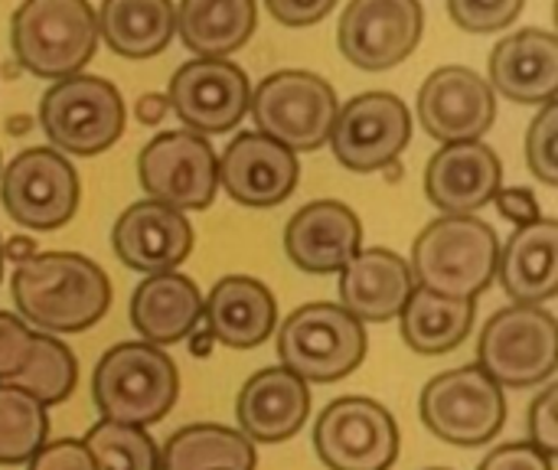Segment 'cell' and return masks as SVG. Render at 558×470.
<instances>
[{
	"instance_id": "6da1fadb",
	"label": "cell",
	"mask_w": 558,
	"mask_h": 470,
	"mask_svg": "<svg viewBox=\"0 0 558 470\" xmlns=\"http://www.w3.org/2000/svg\"><path fill=\"white\" fill-rule=\"evenodd\" d=\"M16 317L46 334H82L111 308V281L101 265L75 252H36L10 278Z\"/></svg>"
},
{
	"instance_id": "7a4b0ae2",
	"label": "cell",
	"mask_w": 558,
	"mask_h": 470,
	"mask_svg": "<svg viewBox=\"0 0 558 470\" xmlns=\"http://www.w3.org/2000/svg\"><path fill=\"white\" fill-rule=\"evenodd\" d=\"M500 239L477 216H441L412 245V278L445 298L477 301L497 278Z\"/></svg>"
},
{
	"instance_id": "3957f363",
	"label": "cell",
	"mask_w": 558,
	"mask_h": 470,
	"mask_svg": "<svg viewBox=\"0 0 558 470\" xmlns=\"http://www.w3.org/2000/svg\"><path fill=\"white\" fill-rule=\"evenodd\" d=\"M177 363L144 340L111 347L92 373V399L105 422L147 429L177 406Z\"/></svg>"
},
{
	"instance_id": "277c9868",
	"label": "cell",
	"mask_w": 558,
	"mask_h": 470,
	"mask_svg": "<svg viewBox=\"0 0 558 470\" xmlns=\"http://www.w3.org/2000/svg\"><path fill=\"white\" fill-rule=\"evenodd\" d=\"M16 65L36 79H69L98 49V20L88 0H23L10 20Z\"/></svg>"
},
{
	"instance_id": "5b68a950",
	"label": "cell",
	"mask_w": 558,
	"mask_h": 470,
	"mask_svg": "<svg viewBox=\"0 0 558 470\" xmlns=\"http://www.w3.org/2000/svg\"><path fill=\"white\" fill-rule=\"evenodd\" d=\"M278 360L304 383H340L366 360V327L340 304H304L278 330Z\"/></svg>"
},
{
	"instance_id": "8992f818",
	"label": "cell",
	"mask_w": 558,
	"mask_h": 470,
	"mask_svg": "<svg viewBox=\"0 0 558 470\" xmlns=\"http://www.w3.org/2000/svg\"><path fill=\"white\" fill-rule=\"evenodd\" d=\"M477 366L500 389H533L556 376L558 324L546 308H500L481 330Z\"/></svg>"
},
{
	"instance_id": "52a82bcc",
	"label": "cell",
	"mask_w": 558,
	"mask_h": 470,
	"mask_svg": "<svg viewBox=\"0 0 558 470\" xmlns=\"http://www.w3.org/2000/svg\"><path fill=\"white\" fill-rule=\"evenodd\" d=\"M39 128L52 150L72 157H95L108 150L124 131V101L114 82L75 72L52 82L39 101Z\"/></svg>"
},
{
	"instance_id": "ba28073f",
	"label": "cell",
	"mask_w": 558,
	"mask_h": 470,
	"mask_svg": "<svg viewBox=\"0 0 558 470\" xmlns=\"http://www.w3.org/2000/svg\"><path fill=\"white\" fill-rule=\"evenodd\" d=\"M425 429L454 448L490 445L507 422V389L481 366H458L435 376L418 399Z\"/></svg>"
},
{
	"instance_id": "9c48e42d",
	"label": "cell",
	"mask_w": 558,
	"mask_h": 470,
	"mask_svg": "<svg viewBox=\"0 0 558 470\" xmlns=\"http://www.w3.org/2000/svg\"><path fill=\"white\" fill-rule=\"evenodd\" d=\"M337 108L340 101L333 85L304 69H284L268 75L255 88L248 105L258 134L284 144L294 154H307L327 144Z\"/></svg>"
},
{
	"instance_id": "30bf717a",
	"label": "cell",
	"mask_w": 558,
	"mask_h": 470,
	"mask_svg": "<svg viewBox=\"0 0 558 470\" xmlns=\"http://www.w3.org/2000/svg\"><path fill=\"white\" fill-rule=\"evenodd\" d=\"M82 200V183L72 160L52 147L20 150L0 170V203L13 222L33 232L62 229Z\"/></svg>"
},
{
	"instance_id": "8fae6325",
	"label": "cell",
	"mask_w": 558,
	"mask_h": 470,
	"mask_svg": "<svg viewBox=\"0 0 558 470\" xmlns=\"http://www.w3.org/2000/svg\"><path fill=\"white\" fill-rule=\"evenodd\" d=\"M399 445L392 412L366 396L330 402L314 425V451L327 470H389Z\"/></svg>"
},
{
	"instance_id": "7c38bea8",
	"label": "cell",
	"mask_w": 558,
	"mask_h": 470,
	"mask_svg": "<svg viewBox=\"0 0 558 470\" xmlns=\"http://www.w3.org/2000/svg\"><path fill=\"white\" fill-rule=\"evenodd\" d=\"M412 141L409 105L392 92H363L337 108L330 128V150L340 167L353 173L386 170Z\"/></svg>"
},
{
	"instance_id": "4fadbf2b",
	"label": "cell",
	"mask_w": 558,
	"mask_h": 470,
	"mask_svg": "<svg viewBox=\"0 0 558 470\" xmlns=\"http://www.w3.org/2000/svg\"><path fill=\"white\" fill-rule=\"evenodd\" d=\"M137 180L170 209H206L219 190V157L203 134L163 131L137 157Z\"/></svg>"
},
{
	"instance_id": "5bb4252c",
	"label": "cell",
	"mask_w": 558,
	"mask_h": 470,
	"mask_svg": "<svg viewBox=\"0 0 558 470\" xmlns=\"http://www.w3.org/2000/svg\"><path fill=\"white\" fill-rule=\"evenodd\" d=\"M422 29V0H350L340 16L337 43L350 65L386 72L415 52Z\"/></svg>"
},
{
	"instance_id": "9a60e30c",
	"label": "cell",
	"mask_w": 558,
	"mask_h": 470,
	"mask_svg": "<svg viewBox=\"0 0 558 470\" xmlns=\"http://www.w3.org/2000/svg\"><path fill=\"white\" fill-rule=\"evenodd\" d=\"M167 101L186 131L203 137L226 134L245 118L252 105V85L245 69L229 59H190L173 72Z\"/></svg>"
},
{
	"instance_id": "2e32d148",
	"label": "cell",
	"mask_w": 558,
	"mask_h": 470,
	"mask_svg": "<svg viewBox=\"0 0 558 470\" xmlns=\"http://www.w3.org/2000/svg\"><path fill=\"white\" fill-rule=\"evenodd\" d=\"M497 118V95L481 72L441 65L418 88V121L441 144L481 141Z\"/></svg>"
},
{
	"instance_id": "e0dca14e",
	"label": "cell",
	"mask_w": 558,
	"mask_h": 470,
	"mask_svg": "<svg viewBox=\"0 0 558 470\" xmlns=\"http://www.w3.org/2000/svg\"><path fill=\"white\" fill-rule=\"evenodd\" d=\"M301 180V160L284 144L242 131L219 157V186L248 209L281 206Z\"/></svg>"
},
{
	"instance_id": "ac0fdd59",
	"label": "cell",
	"mask_w": 558,
	"mask_h": 470,
	"mask_svg": "<svg viewBox=\"0 0 558 470\" xmlns=\"http://www.w3.org/2000/svg\"><path fill=\"white\" fill-rule=\"evenodd\" d=\"M193 245L196 236L186 213L170 209L157 200L131 203L111 229V249L118 262L141 275L177 272L190 258Z\"/></svg>"
},
{
	"instance_id": "d6986e66",
	"label": "cell",
	"mask_w": 558,
	"mask_h": 470,
	"mask_svg": "<svg viewBox=\"0 0 558 470\" xmlns=\"http://www.w3.org/2000/svg\"><path fill=\"white\" fill-rule=\"evenodd\" d=\"M504 190V164L484 141L441 144L425 167V196L441 216H474Z\"/></svg>"
},
{
	"instance_id": "ffe728a7",
	"label": "cell",
	"mask_w": 558,
	"mask_h": 470,
	"mask_svg": "<svg viewBox=\"0 0 558 470\" xmlns=\"http://www.w3.org/2000/svg\"><path fill=\"white\" fill-rule=\"evenodd\" d=\"M311 415V389L284 366L258 370L235 399L239 432L252 445H281L294 438Z\"/></svg>"
},
{
	"instance_id": "44dd1931",
	"label": "cell",
	"mask_w": 558,
	"mask_h": 470,
	"mask_svg": "<svg viewBox=\"0 0 558 470\" xmlns=\"http://www.w3.org/2000/svg\"><path fill=\"white\" fill-rule=\"evenodd\" d=\"M360 249V216L340 200H317L301 206L284 229V252L307 275L340 272Z\"/></svg>"
},
{
	"instance_id": "7402d4cb",
	"label": "cell",
	"mask_w": 558,
	"mask_h": 470,
	"mask_svg": "<svg viewBox=\"0 0 558 470\" xmlns=\"http://www.w3.org/2000/svg\"><path fill=\"white\" fill-rule=\"evenodd\" d=\"M490 88L513 105H546L558 92V39L549 29H517L490 52Z\"/></svg>"
},
{
	"instance_id": "603a6c76",
	"label": "cell",
	"mask_w": 558,
	"mask_h": 470,
	"mask_svg": "<svg viewBox=\"0 0 558 470\" xmlns=\"http://www.w3.org/2000/svg\"><path fill=\"white\" fill-rule=\"evenodd\" d=\"M203 321L213 344L252 350L271 340L278 327V301L258 278L229 275L213 285L209 298H203Z\"/></svg>"
},
{
	"instance_id": "cb8c5ba5",
	"label": "cell",
	"mask_w": 558,
	"mask_h": 470,
	"mask_svg": "<svg viewBox=\"0 0 558 470\" xmlns=\"http://www.w3.org/2000/svg\"><path fill=\"white\" fill-rule=\"evenodd\" d=\"M415 291L412 268L392 249H360L340 268V308L360 324H386Z\"/></svg>"
},
{
	"instance_id": "d4e9b609",
	"label": "cell",
	"mask_w": 558,
	"mask_h": 470,
	"mask_svg": "<svg viewBox=\"0 0 558 470\" xmlns=\"http://www.w3.org/2000/svg\"><path fill=\"white\" fill-rule=\"evenodd\" d=\"M131 324L150 347H173L203 324V294L180 272L147 275L131 294Z\"/></svg>"
},
{
	"instance_id": "484cf974",
	"label": "cell",
	"mask_w": 558,
	"mask_h": 470,
	"mask_svg": "<svg viewBox=\"0 0 558 470\" xmlns=\"http://www.w3.org/2000/svg\"><path fill=\"white\" fill-rule=\"evenodd\" d=\"M500 288L517 304L543 308L558 294V222L536 219L520 226L497 255Z\"/></svg>"
},
{
	"instance_id": "4316f807",
	"label": "cell",
	"mask_w": 558,
	"mask_h": 470,
	"mask_svg": "<svg viewBox=\"0 0 558 470\" xmlns=\"http://www.w3.org/2000/svg\"><path fill=\"white\" fill-rule=\"evenodd\" d=\"M177 33L199 59H226L255 33V0H180Z\"/></svg>"
},
{
	"instance_id": "83f0119b",
	"label": "cell",
	"mask_w": 558,
	"mask_h": 470,
	"mask_svg": "<svg viewBox=\"0 0 558 470\" xmlns=\"http://www.w3.org/2000/svg\"><path fill=\"white\" fill-rule=\"evenodd\" d=\"M95 20L98 36L124 59H150L163 52L177 33L173 0H101Z\"/></svg>"
},
{
	"instance_id": "f1b7e54d",
	"label": "cell",
	"mask_w": 558,
	"mask_h": 470,
	"mask_svg": "<svg viewBox=\"0 0 558 470\" xmlns=\"http://www.w3.org/2000/svg\"><path fill=\"white\" fill-rule=\"evenodd\" d=\"M474 301H461V298H445L435 294L428 288H418L409 294L402 314H399V327H402V340L422 353V357H441L458 350L471 327H474Z\"/></svg>"
},
{
	"instance_id": "f546056e",
	"label": "cell",
	"mask_w": 558,
	"mask_h": 470,
	"mask_svg": "<svg viewBox=\"0 0 558 470\" xmlns=\"http://www.w3.org/2000/svg\"><path fill=\"white\" fill-rule=\"evenodd\" d=\"M255 445L226 425H186L160 448V470H255Z\"/></svg>"
},
{
	"instance_id": "4dcf8cb0",
	"label": "cell",
	"mask_w": 558,
	"mask_h": 470,
	"mask_svg": "<svg viewBox=\"0 0 558 470\" xmlns=\"http://www.w3.org/2000/svg\"><path fill=\"white\" fill-rule=\"evenodd\" d=\"M75 383H78L75 353L52 334H33L29 353L16 370V376L10 379V386L29 393L46 409L65 402L75 393Z\"/></svg>"
},
{
	"instance_id": "1f68e13d",
	"label": "cell",
	"mask_w": 558,
	"mask_h": 470,
	"mask_svg": "<svg viewBox=\"0 0 558 470\" xmlns=\"http://www.w3.org/2000/svg\"><path fill=\"white\" fill-rule=\"evenodd\" d=\"M46 406L10 383H0V465H26L46 445Z\"/></svg>"
},
{
	"instance_id": "d6a6232c",
	"label": "cell",
	"mask_w": 558,
	"mask_h": 470,
	"mask_svg": "<svg viewBox=\"0 0 558 470\" xmlns=\"http://www.w3.org/2000/svg\"><path fill=\"white\" fill-rule=\"evenodd\" d=\"M95 470H160V448L157 442L137 429L121 422H98L82 438Z\"/></svg>"
},
{
	"instance_id": "836d02e7",
	"label": "cell",
	"mask_w": 558,
	"mask_h": 470,
	"mask_svg": "<svg viewBox=\"0 0 558 470\" xmlns=\"http://www.w3.org/2000/svg\"><path fill=\"white\" fill-rule=\"evenodd\" d=\"M526 167L543 186H558V105L556 98L539 105L526 131Z\"/></svg>"
},
{
	"instance_id": "e575fe53",
	"label": "cell",
	"mask_w": 558,
	"mask_h": 470,
	"mask_svg": "<svg viewBox=\"0 0 558 470\" xmlns=\"http://www.w3.org/2000/svg\"><path fill=\"white\" fill-rule=\"evenodd\" d=\"M523 3L526 0H448V13L464 33H497L520 16Z\"/></svg>"
},
{
	"instance_id": "d590c367",
	"label": "cell",
	"mask_w": 558,
	"mask_h": 470,
	"mask_svg": "<svg viewBox=\"0 0 558 470\" xmlns=\"http://www.w3.org/2000/svg\"><path fill=\"white\" fill-rule=\"evenodd\" d=\"M33 334L36 330L23 317L0 311V383H10L16 376V370L23 366V360L29 353Z\"/></svg>"
},
{
	"instance_id": "8d00e7d4",
	"label": "cell",
	"mask_w": 558,
	"mask_h": 470,
	"mask_svg": "<svg viewBox=\"0 0 558 470\" xmlns=\"http://www.w3.org/2000/svg\"><path fill=\"white\" fill-rule=\"evenodd\" d=\"M530 445L543 455H558V383H546V389L530 406Z\"/></svg>"
},
{
	"instance_id": "74e56055",
	"label": "cell",
	"mask_w": 558,
	"mask_h": 470,
	"mask_svg": "<svg viewBox=\"0 0 558 470\" xmlns=\"http://www.w3.org/2000/svg\"><path fill=\"white\" fill-rule=\"evenodd\" d=\"M26 470H95V465L82 438H59V442H46L26 461Z\"/></svg>"
},
{
	"instance_id": "f35d334b",
	"label": "cell",
	"mask_w": 558,
	"mask_h": 470,
	"mask_svg": "<svg viewBox=\"0 0 558 470\" xmlns=\"http://www.w3.org/2000/svg\"><path fill=\"white\" fill-rule=\"evenodd\" d=\"M477 470H556V458L543 455L530 442H513L494 448Z\"/></svg>"
},
{
	"instance_id": "ab89813d",
	"label": "cell",
	"mask_w": 558,
	"mask_h": 470,
	"mask_svg": "<svg viewBox=\"0 0 558 470\" xmlns=\"http://www.w3.org/2000/svg\"><path fill=\"white\" fill-rule=\"evenodd\" d=\"M265 7L281 26H314L337 7V0H265Z\"/></svg>"
},
{
	"instance_id": "60d3db41",
	"label": "cell",
	"mask_w": 558,
	"mask_h": 470,
	"mask_svg": "<svg viewBox=\"0 0 558 470\" xmlns=\"http://www.w3.org/2000/svg\"><path fill=\"white\" fill-rule=\"evenodd\" d=\"M494 203H497V213H500L507 222H513L517 229H520V226H530V222H536V219H543L539 200H536L533 190H526V186H507V190H500V193L494 196Z\"/></svg>"
},
{
	"instance_id": "b9f144b4",
	"label": "cell",
	"mask_w": 558,
	"mask_h": 470,
	"mask_svg": "<svg viewBox=\"0 0 558 470\" xmlns=\"http://www.w3.org/2000/svg\"><path fill=\"white\" fill-rule=\"evenodd\" d=\"M167 111H170V101H167V95H160V92H147V95H141L137 105H134V118H137L141 124H147V128H157V124L167 118Z\"/></svg>"
},
{
	"instance_id": "7bdbcfd3",
	"label": "cell",
	"mask_w": 558,
	"mask_h": 470,
	"mask_svg": "<svg viewBox=\"0 0 558 470\" xmlns=\"http://www.w3.org/2000/svg\"><path fill=\"white\" fill-rule=\"evenodd\" d=\"M3 262H13V265H23L26 258L36 255V242L29 236H13L10 242H3Z\"/></svg>"
},
{
	"instance_id": "ee69618b",
	"label": "cell",
	"mask_w": 558,
	"mask_h": 470,
	"mask_svg": "<svg viewBox=\"0 0 558 470\" xmlns=\"http://www.w3.org/2000/svg\"><path fill=\"white\" fill-rule=\"evenodd\" d=\"M186 340H190V347H193V353H196V357H206V353H209V347H213V337H209L206 330H193Z\"/></svg>"
},
{
	"instance_id": "f6af8a7d",
	"label": "cell",
	"mask_w": 558,
	"mask_h": 470,
	"mask_svg": "<svg viewBox=\"0 0 558 470\" xmlns=\"http://www.w3.org/2000/svg\"><path fill=\"white\" fill-rule=\"evenodd\" d=\"M7 128H10L13 134H26V128H29V118H10V121H7Z\"/></svg>"
},
{
	"instance_id": "bcb514c9",
	"label": "cell",
	"mask_w": 558,
	"mask_h": 470,
	"mask_svg": "<svg viewBox=\"0 0 558 470\" xmlns=\"http://www.w3.org/2000/svg\"><path fill=\"white\" fill-rule=\"evenodd\" d=\"M3 75H7V79H13V75H16V65H10V62H7V65H3Z\"/></svg>"
},
{
	"instance_id": "7dc6e473",
	"label": "cell",
	"mask_w": 558,
	"mask_h": 470,
	"mask_svg": "<svg viewBox=\"0 0 558 470\" xmlns=\"http://www.w3.org/2000/svg\"><path fill=\"white\" fill-rule=\"evenodd\" d=\"M0 249H3V242H0ZM0 281H3V252H0Z\"/></svg>"
},
{
	"instance_id": "c3c4849f",
	"label": "cell",
	"mask_w": 558,
	"mask_h": 470,
	"mask_svg": "<svg viewBox=\"0 0 558 470\" xmlns=\"http://www.w3.org/2000/svg\"><path fill=\"white\" fill-rule=\"evenodd\" d=\"M428 470H448V468H428Z\"/></svg>"
}]
</instances>
